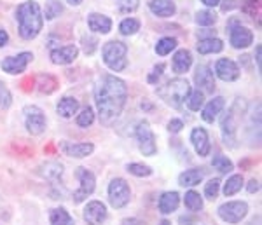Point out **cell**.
<instances>
[{"mask_svg":"<svg viewBox=\"0 0 262 225\" xmlns=\"http://www.w3.org/2000/svg\"><path fill=\"white\" fill-rule=\"evenodd\" d=\"M126 98H128V87L122 79L116 75H105L100 80L95 89V101L101 124L112 126L117 121L126 105Z\"/></svg>","mask_w":262,"mask_h":225,"instance_id":"obj_1","label":"cell"},{"mask_svg":"<svg viewBox=\"0 0 262 225\" xmlns=\"http://www.w3.org/2000/svg\"><path fill=\"white\" fill-rule=\"evenodd\" d=\"M16 19L19 23V35L25 40L35 39L40 33L42 25H44V16H42L40 6L33 0L23 2L16 11Z\"/></svg>","mask_w":262,"mask_h":225,"instance_id":"obj_2","label":"cell"},{"mask_svg":"<svg viewBox=\"0 0 262 225\" xmlns=\"http://www.w3.org/2000/svg\"><path fill=\"white\" fill-rule=\"evenodd\" d=\"M189 93H191V86L185 79H171L168 80L164 86L158 87V95L168 107L171 108H180L184 105V101L187 100Z\"/></svg>","mask_w":262,"mask_h":225,"instance_id":"obj_3","label":"cell"},{"mask_svg":"<svg viewBox=\"0 0 262 225\" xmlns=\"http://www.w3.org/2000/svg\"><path fill=\"white\" fill-rule=\"evenodd\" d=\"M245 101L242 98H238L234 101V105L231 107L229 112L222 117V138H224V143L227 147H236V133H238V124H239V119L245 114Z\"/></svg>","mask_w":262,"mask_h":225,"instance_id":"obj_4","label":"cell"},{"mask_svg":"<svg viewBox=\"0 0 262 225\" xmlns=\"http://www.w3.org/2000/svg\"><path fill=\"white\" fill-rule=\"evenodd\" d=\"M101 54H103L105 65L114 72L124 70L126 65H128V58H126V54H128V48H126L124 42H119V40L107 42V44L103 46Z\"/></svg>","mask_w":262,"mask_h":225,"instance_id":"obj_5","label":"cell"},{"mask_svg":"<svg viewBox=\"0 0 262 225\" xmlns=\"http://www.w3.org/2000/svg\"><path fill=\"white\" fill-rule=\"evenodd\" d=\"M135 137H137L138 147H140V152L143 155L150 157L156 154L158 147H156V138L154 133H152L150 126L147 121H140L137 124V129H135Z\"/></svg>","mask_w":262,"mask_h":225,"instance_id":"obj_6","label":"cell"},{"mask_svg":"<svg viewBox=\"0 0 262 225\" xmlns=\"http://www.w3.org/2000/svg\"><path fill=\"white\" fill-rule=\"evenodd\" d=\"M131 199V190L126 180L114 178L108 185V201L114 208H124Z\"/></svg>","mask_w":262,"mask_h":225,"instance_id":"obj_7","label":"cell"},{"mask_svg":"<svg viewBox=\"0 0 262 225\" xmlns=\"http://www.w3.org/2000/svg\"><path fill=\"white\" fill-rule=\"evenodd\" d=\"M75 176L79 178V190H75L74 192V202L75 205H79V202H82L84 199L88 196H91L93 192H95V187H96V178L93 175L91 171H88L86 168H77V171H75Z\"/></svg>","mask_w":262,"mask_h":225,"instance_id":"obj_8","label":"cell"},{"mask_svg":"<svg viewBox=\"0 0 262 225\" xmlns=\"http://www.w3.org/2000/svg\"><path fill=\"white\" fill-rule=\"evenodd\" d=\"M248 213V205L245 201H231L219 208V216L227 223H239Z\"/></svg>","mask_w":262,"mask_h":225,"instance_id":"obj_9","label":"cell"},{"mask_svg":"<svg viewBox=\"0 0 262 225\" xmlns=\"http://www.w3.org/2000/svg\"><path fill=\"white\" fill-rule=\"evenodd\" d=\"M25 114V124H27V129L30 134H42L46 129V117L44 112L32 105V107H25L23 110Z\"/></svg>","mask_w":262,"mask_h":225,"instance_id":"obj_10","label":"cell"},{"mask_svg":"<svg viewBox=\"0 0 262 225\" xmlns=\"http://www.w3.org/2000/svg\"><path fill=\"white\" fill-rule=\"evenodd\" d=\"M32 59H33L32 53H21L18 56H9L2 61V69L4 72H7L11 75H18L21 72H25V69H27Z\"/></svg>","mask_w":262,"mask_h":225,"instance_id":"obj_11","label":"cell"},{"mask_svg":"<svg viewBox=\"0 0 262 225\" xmlns=\"http://www.w3.org/2000/svg\"><path fill=\"white\" fill-rule=\"evenodd\" d=\"M107 218V208L100 201H91L84 208V220L88 225H101Z\"/></svg>","mask_w":262,"mask_h":225,"instance_id":"obj_12","label":"cell"},{"mask_svg":"<svg viewBox=\"0 0 262 225\" xmlns=\"http://www.w3.org/2000/svg\"><path fill=\"white\" fill-rule=\"evenodd\" d=\"M215 74L221 80H226V82H232L239 77V66L236 65L232 59L222 58L215 63Z\"/></svg>","mask_w":262,"mask_h":225,"instance_id":"obj_13","label":"cell"},{"mask_svg":"<svg viewBox=\"0 0 262 225\" xmlns=\"http://www.w3.org/2000/svg\"><path fill=\"white\" fill-rule=\"evenodd\" d=\"M229 40L232 44V48L236 49H245L253 42V33L248 30L247 27H242V25H236V27L231 28L229 32Z\"/></svg>","mask_w":262,"mask_h":225,"instance_id":"obj_14","label":"cell"},{"mask_svg":"<svg viewBox=\"0 0 262 225\" xmlns=\"http://www.w3.org/2000/svg\"><path fill=\"white\" fill-rule=\"evenodd\" d=\"M60 148L65 155L69 157H75V159H82V157H88L93 154L95 150V145L93 143H72V142H61Z\"/></svg>","mask_w":262,"mask_h":225,"instance_id":"obj_15","label":"cell"},{"mask_svg":"<svg viewBox=\"0 0 262 225\" xmlns=\"http://www.w3.org/2000/svg\"><path fill=\"white\" fill-rule=\"evenodd\" d=\"M79 56L77 46H63L54 51H51V61L54 65H70L75 61V58Z\"/></svg>","mask_w":262,"mask_h":225,"instance_id":"obj_16","label":"cell"},{"mask_svg":"<svg viewBox=\"0 0 262 225\" xmlns=\"http://www.w3.org/2000/svg\"><path fill=\"white\" fill-rule=\"evenodd\" d=\"M198 89H203L206 93H213L215 91V77L213 72L210 70L208 65H200L196 69V75H194Z\"/></svg>","mask_w":262,"mask_h":225,"instance_id":"obj_17","label":"cell"},{"mask_svg":"<svg viewBox=\"0 0 262 225\" xmlns=\"http://www.w3.org/2000/svg\"><path fill=\"white\" fill-rule=\"evenodd\" d=\"M191 142L194 148H196L198 155L205 157L210 154V138H208V133H206V129H203V127H194L192 133H191Z\"/></svg>","mask_w":262,"mask_h":225,"instance_id":"obj_18","label":"cell"},{"mask_svg":"<svg viewBox=\"0 0 262 225\" xmlns=\"http://www.w3.org/2000/svg\"><path fill=\"white\" fill-rule=\"evenodd\" d=\"M88 25H90V30L96 33H101V35H105V33H108L112 30V19L105 14H98V12L90 14Z\"/></svg>","mask_w":262,"mask_h":225,"instance_id":"obj_19","label":"cell"},{"mask_svg":"<svg viewBox=\"0 0 262 225\" xmlns=\"http://www.w3.org/2000/svg\"><path fill=\"white\" fill-rule=\"evenodd\" d=\"M226 107V100L222 98V96H215L213 100H210L208 103L205 105V108H203V121L205 122H213L215 119H217L219 114L222 112V108Z\"/></svg>","mask_w":262,"mask_h":225,"instance_id":"obj_20","label":"cell"},{"mask_svg":"<svg viewBox=\"0 0 262 225\" xmlns=\"http://www.w3.org/2000/svg\"><path fill=\"white\" fill-rule=\"evenodd\" d=\"M149 9L152 14H156L158 18H170L177 12V6L171 0H150Z\"/></svg>","mask_w":262,"mask_h":225,"instance_id":"obj_21","label":"cell"},{"mask_svg":"<svg viewBox=\"0 0 262 225\" xmlns=\"http://www.w3.org/2000/svg\"><path fill=\"white\" fill-rule=\"evenodd\" d=\"M180 205V196L179 192H164L161 197H159V211L163 215H168V213H173V211L179 208Z\"/></svg>","mask_w":262,"mask_h":225,"instance_id":"obj_22","label":"cell"},{"mask_svg":"<svg viewBox=\"0 0 262 225\" xmlns=\"http://www.w3.org/2000/svg\"><path fill=\"white\" fill-rule=\"evenodd\" d=\"M192 65V54L187 49H180L173 56V70L177 74H185Z\"/></svg>","mask_w":262,"mask_h":225,"instance_id":"obj_23","label":"cell"},{"mask_svg":"<svg viewBox=\"0 0 262 225\" xmlns=\"http://www.w3.org/2000/svg\"><path fill=\"white\" fill-rule=\"evenodd\" d=\"M56 110H58V116H61L63 119L74 117V114H77L79 110V100L72 98V96H65V98L60 100Z\"/></svg>","mask_w":262,"mask_h":225,"instance_id":"obj_24","label":"cell"},{"mask_svg":"<svg viewBox=\"0 0 262 225\" xmlns=\"http://www.w3.org/2000/svg\"><path fill=\"white\" fill-rule=\"evenodd\" d=\"M224 49V42L217 37H210V39H201L198 42V51L200 54H213V53H221Z\"/></svg>","mask_w":262,"mask_h":225,"instance_id":"obj_25","label":"cell"},{"mask_svg":"<svg viewBox=\"0 0 262 225\" xmlns=\"http://www.w3.org/2000/svg\"><path fill=\"white\" fill-rule=\"evenodd\" d=\"M203 176H205L203 169H187V171H184L179 176V184L182 187H194V185L201 184Z\"/></svg>","mask_w":262,"mask_h":225,"instance_id":"obj_26","label":"cell"},{"mask_svg":"<svg viewBox=\"0 0 262 225\" xmlns=\"http://www.w3.org/2000/svg\"><path fill=\"white\" fill-rule=\"evenodd\" d=\"M49 222L51 225H75L74 218L63 208H54L49 211Z\"/></svg>","mask_w":262,"mask_h":225,"instance_id":"obj_27","label":"cell"},{"mask_svg":"<svg viewBox=\"0 0 262 225\" xmlns=\"http://www.w3.org/2000/svg\"><path fill=\"white\" fill-rule=\"evenodd\" d=\"M40 173L46 178H49V180H56V178L61 176L63 166H61L60 163H54V161H51V163L42 164V166H40Z\"/></svg>","mask_w":262,"mask_h":225,"instance_id":"obj_28","label":"cell"},{"mask_svg":"<svg viewBox=\"0 0 262 225\" xmlns=\"http://www.w3.org/2000/svg\"><path fill=\"white\" fill-rule=\"evenodd\" d=\"M243 187V176L242 175H232L229 180L224 185V194L226 196H234L236 192H239Z\"/></svg>","mask_w":262,"mask_h":225,"instance_id":"obj_29","label":"cell"},{"mask_svg":"<svg viewBox=\"0 0 262 225\" xmlns=\"http://www.w3.org/2000/svg\"><path fill=\"white\" fill-rule=\"evenodd\" d=\"M187 107L189 110H192V112H198V110H201L203 108V105H205V95H203V91H192V93H189V96H187Z\"/></svg>","mask_w":262,"mask_h":225,"instance_id":"obj_30","label":"cell"},{"mask_svg":"<svg viewBox=\"0 0 262 225\" xmlns=\"http://www.w3.org/2000/svg\"><path fill=\"white\" fill-rule=\"evenodd\" d=\"M184 202H185V206H187V210H191V211L203 210V199H201L200 194L194 192V190H189V192H185Z\"/></svg>","mask_w":262,"mask_h":225,"instance_id":"obj_31","label":"cell"},{"mask_svg":"<svg viewBox=\"0 0 262 225\" xmlns=\"http://www.w3.org/2000/svg\"><path fill=\"white\" fill-rule=\"evenodd\" d=\"M175 48H177V39H173V37H163V39L156 44V53H158L159 56H166V54H170Z\"/></svg>","mask_w":262,"mask_h":225,"instance_id":"obj_32","label":"cell"},{"mask_svg":"<svg viewBox=\"0 0 262 225\" xmlns=\"http://www.w3.org/2000/svg\"><path fill=\"white\" fill-rule=\"evenodd\" d=\"M212 166L217 169L219 173H231L232 168H234V166H232V163H231V159H227V157L222 155V154L213 155Z\"/></svg>","mask_w":262,"mask_h":225,"instance_id":"obj_33","label":"cell"},{"mask_svg":"<svg viewBox=\"0 0 262 225\" xmlns=\"http://www.w3.org/2000/svg\"><path fill=\"white\" fill-rule=\"evenodd\" d=\"M140 30V21L135 19V18H126L121 21L119 25V32L122 35H135V33Z\"/></svg>","mask_w":262,"mask_h":225,"instance_id":"obj_34","label":"cell"},{"mask_svg":"<svg viewBox=\"0 0 262 225\" xmlns=\"http://www.w3.org/2000/svg\"><path fill=\"white\" fill-rule=\"evenodd\" d=\"M95 121V112H93L91 107H84L82 112L77 116V126L81 127H90Z\"/></svg>","mask_w":262,"mask_h":225,"instance_id":"obj_35","label":"cell"},{"mask_svg":"<svg viewBox=\"0 0 262 225\" xmlns=\"http://www.w3.org/2000/svg\"><path fill=\"white\" fill-rule=\"evenodd\" d=\"M242 9L245 14L252 16V18H257L260 12V0H243Z\"/></svg>","mask_w":262,"mask_h":225,"instance_id":"obj_36","label":"cell"},{"mask_svg":"<svg viewBox=\"0 0 262 225\" xmlns=\"http://www.w3.org/2000/svg\"><path fill=\"white\" fill-rule=\"evenodd\" d=\"M217 21V14L213 11H200L196 14V23L203 25V27H210Z\"/></svg>","mask_w":262,"mask_h":225,"instance_id":"obj_37","label":"cell"},{"mask_svg":"<svg viewBox=\"0 0 262 225\" xmlns=\"http://www.w3.org/2000/svg\"><path fill=\"white\" fill-rule=\"evenodd\" d=\"M63 11L61 4L58 0H49L48 6H46V19H54L56 16H60Z\"/></svg>","mask_w":262,"mask_h":225,"instance_id":"obj_38","label":"cell"},{"mask_svg":"<svg viewBox=\"0 0 262 225\" xmlns=\"http://www.w3.org/2000/svg\"><path fill=\"white\" fill-rule=\"evenodd\" d=\"M128 171L131 175L135 176H150L152 175V169L145 164H138V163H133V164H128Z\"/></svg>","mask_w":262,"mask_h":225,"instance_id":"obj_39","label":"cell"},{"mask_svg":"<svg viewBox=\"0 0 262 225\" xmlns=\"http://www.w3.org/2000/svg\"><path fill=\"white\" fill-rule=\"evenodd\" d=\"M219 189H221V180L213 178V180H210L205 187V196L213 201V199L219 196Z\"/></svg>","mask_w":262,"mask_h":225,"instance_id":"obj_40","label":"cell"},{"mask_svg":"<svg viewBox=\"0 0 262 225\" xmlns=\"http://www.w3.org/2000/svg\"><path fill=\"white\" fill-rule=\"evenodd\" d=\"M12 101V96H11V91L0 82V108H7Z\"/></svg>","mask_w":262,"mask_h":225,"instance_id":"obj_41","label":"cell"},{"mask_svg":"<svg viewBox=\"0 0 262 225\" xmlns=\"http://www.w3.org/2000/svg\"><path fill=\"white\" fill-rule=\"evenodd\" d=\"M98 40L95 39V37L88 35V37H82V48H84V53L86 54H93L95 53V49L98 48Z\"/></svg>","mask_w":262,"mask_h":225,"instance_id":"obj_42","label":"cell"},{"mask_svg":"<svg viewBox=\"0 0 262 225\" xmlns=\"http://www.w3.org/2000/svg\"><path fill=\"white\" fill-rule=\"evenodd\" d=\"M140 0H119V11L121 12H133L138 9Z\"/></svg>","mask_w":262,"mask_h":225,"instance_id":"obj_43","label":"cell"},{"mask_svg":"<svg viewBox=\"0 0 262 225\" xmlns=\"http://www.w3.org/2000/svg\"><path fill=\"white\" fill-rule=\"evenodd\" d=\"M164 69H166V65H164V63H159V65H156V66H154V70H152V74L149 75V82H150V84H156V82H158L159 77L163 75Z\"/></svg>","mask_w":262,"mask_h":225,"instance_id":"obj_44","label":"cell"},{"mask_svg":"<svg viewBox=\"0 0 262 225\" xmlns=\"http://www.w3.org/2000/svg\"><path fill=\"white\" fill-rule=\"evenodd\" d=\"M182 127H184V122H182L180 119H171V121L168 122V131H170V133H180Z\"/></svg>","mask_w":262,"mask_h":225,"instance_id":"obj_45","label":"cell"},{"mask_svg":"<svg viewBox=\"0 0 262 225\" xmlns=\"http://www.w3.org/2000/svg\"><path fill=\"white\" fill-rule=\"evenodd\" d=\"M259 189H260V185H259V180H250L248 182V185H247V190L250 194H255V192H259Z\"/></svg>","mask_w":262,"mask_h":225,"instance_id":"obj_46","label":"cell"},{"mask_svg":"<svg viewBox=\"0 0 262 225\" xmlns=\"http://www.w3.org/2000/svg\"><path fill=\"white\" fill-rule=\"evenodd\" d=\"M238 6V0H224L222 4V11H231Z\"/></svg>","mask_w":262,"mask_h":225,"instance_id":"obj_47","label":"cell"},{"mask_svg":"<svg viewBox=\"0 0 262 225\" xmlns=\"http://www.w3.org/2000/svg\"><path fill=\"white\" fill-rule=\"evenodd\" d=\"M255 61H257V69L260 72V63H262V46L255 48Z\"/></svg>","mask_w":262,"mask_h":225,"instance_id":"obj_48","label":"cell"},{"mask_svg":"<svg viewBox=\"0 0 262 225\" xmlns=\"http://www.w3.org/2000/svg\"><path fill=\"white\" fill-rule=\"evenodd\" d=\"M180 225H196L194 216H180Z\"/></svg>","mask_w":262,"mask_h":225,"instance_id":"obj_49","label":"cell"},{"mask_svg":"<svg viewBox=\"0 0 262 225\" xmlns=\"http://www.w3.org/2000/svg\"><path fill=\"white\" fill-rule=\"evenodd\" d=\"M9 42V35H7L6 30H0V48H4V46Z\"/></svg>","mask_w":262,"mask_h":225,"instance_id":"obj_50","label":"cell"},{"mask_svg":"<svg viewBox=\"0 0 262 225\" xmlns=\"http://www.w3.org/2000/svg\"><path fill=\"white\" fill-rule=\"evenodd\" d=\"M122 225H145V223L138 218H126V220H122Z\"/></svg>","mask_w":262,"mask_h":225,"instance_id":"obj_51","label":"cell"},{"mask_svg":"<svg viewBox=\"0 0 262 225\" xmlns=\"http://www.w3.org/2000/svg\"><path fill=\"white\" fill-rule=\"evenodd\" d=\"M201 2L206 4V6H210V7H215V6H219L222 0H201Z\"/></svg>","mask_w":262,"mask_h":225,"instance_id":"obj_52","label":"cell"},{"mask_svg":"<svg viewBox=\"0 0 262 225\" xmlns=\"http://www.w3.org/2000/svg\"><path fill=\"white\" fill-rule=\"evenodd\" d=\"M67 2H69L70 6H81V4H82V0H67Z\"/></svg>","mask_w":262,"mask_h":225,"instance_id":"obj_53","label":"cell"},{"mask_svg":"<svg viewBox=\"0 0 262 225\" xmlns=\"http://www.w3.org/2000/svg\"><path fill=\"white\" fill-rule=\"evenodd\" d=\"M159 225H171V222H168V220H163V222L159 223Z\"/></svg>","mask_w":262,"mask_h":225,"instance_id":"obj_54","label":"cell"}]
</instances>
